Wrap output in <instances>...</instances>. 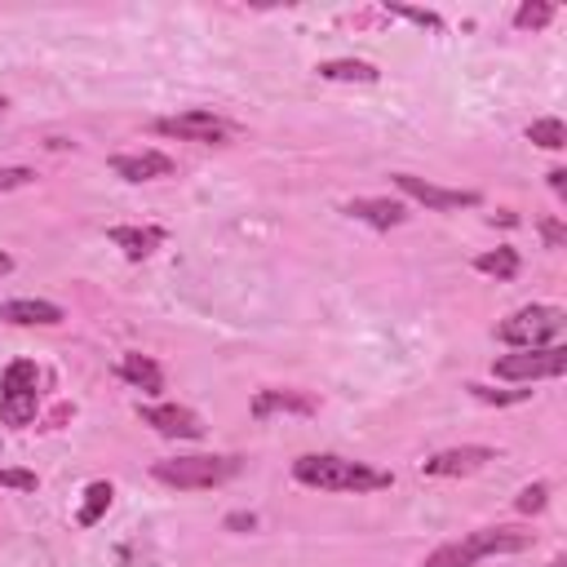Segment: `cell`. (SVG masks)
Segmentation results:
<instances>
[{
  "mask_svg": "<svg viewBox=\"0 0 567 567\" xmlns=\"http://www.w3.org/2000/svg\"><path fill=\"white\" fill-rule=\"evenodd\" d=\"M120 377L128 385H137L142 394H159L164 390V372H159V363L151 354H124L120 359Z\"/></svg>",
  "mask_w": 567,
  "mask_h": 567,
  "instance_id": "cell-16",
  "label": "cell"
},
{
  "mask_svg": "<svg viewBox=\"0 0 567 567\" xmlns=\"http://www.w3.org/2000/svg\"><path fill=\"white\" fill-rule=\"evenodd\" d=\"M527 142H536V146H545V151H563V146H567V128H563V120L545 115V120H532V124H527Z\"/></svg>",
  "mask_w": 567,
  "mask_h": 567,
  "instance_id": "cell-20",
  "label": "cell"
},
{
  "mask_svg": "<svg viewBox=\"0 0 567 567\" xmlns=\"http://www.w3.org/2000/svg\"><path fill=\"white\" fill-rule=\"evenodd\" d=\"M292 478L306 483V487H319V492H381V487L394 483L390 470H377L368 461H346V456H332V452L297 456Z\"/></svg>",
  "mask_w": 567,
  "mask_h": 567,
  "instance_id": "cell-1",
  "label": "cell"
},
{
  "mask_svg": "<svg viewBox=\"0 0 567 567\" xmlns=\"http://www.w3.org/2000/svg\"><path fill=\"white\" fill-rule=\"evenodd\" d=\"M545 567H563V558H554V563H545Z\"/></svg>",
  "mask_w": 567,
  "mask_h": 567,
  "instance_id": "cell-31",
  "label": "cell"
},
{
  "mask_svg": "<svg viewBox=\"0 0 567 567\" xmlns=\"http://www.w3.org/2000/svg\"><path fill=\"white\" fill-rule=\"evenodd\" d=\"M567 368V350L563 346H536V350H518V354H501L492 363L496 377L505 381H540V377H563Z\"/></svg>",
  "mask_w": 567,
  "mask_h": 567,
  "instance_id": "cell-6",
  "label": "cell"
},
{
  "mask_svg": "<svg viewBox=\"0 0 567 567\" xmlns=\"http://www.w3.org/2000/svg\"><path fill=\"white\" fill-rule=\"evenodd\" d=\"M540 235H545V244H549V248H563V239H567V230H563L554 217H545V221H540Z\"/></svg>",
  "mask_w": 567,
  "mask_h": 567,
  "instance_id": "cell-27",
  "label": "cell"
},
{
  "mask_svg": "<svg viewBox=\"0 0 567 567\" xmlns=\"http://www.w3.org/2000/svg\"><path fill=\"white\" fill-rule=\"evenodd\" d=\"M9 270H13V257H9V252H0V275H9Z\"/></svg>",
  "mask_w": 567,
  "mask_h": 567,
  "instance_id": "cell-30",
  "label": "cell"
},
{
  "mask_svg": "<svg viewBox=\"0 0 567 567\" xmlns=\"http://www.w3.org/2000/svg\"><path fill=\"white\" fill-rule=\"evenodd\" d=\"M394 186L408 199H416V204H425L434 213H452V208H474L478 204V190H447V186H434V182L412 177V173H394Z\"/></svg>",
  "mask_w": 567,
  "mask_h": 567,
  "instance_id": "cell-8",
  "label": "cell"
},
{
  "mask_svg": "<svg viewBox=\"0 0 567 567\" xmlns=\"http://www.w3.org/2000/svg\"><path fill=\"white\" fill-rule=\"evenodd\" d=\"M0 487H13V492H35V487H40V478H35L31 470H9V465H0Z\"/></svg>",
  "mask_w": 567,
  "mask_h": 567,
  "instance_id": "cell-24",
  "label": "cell"
},
{
  "mask_svg": "<svg viewBox=\"0 0 567 567\" xmlns=\"http://www.w3.org/2000/svg\"><path fill=\"white\" fill-rule=\"evenodd\" d=\"M40 368L31 359H13L0 377V416L9 425H27L35 416V403H40Z\"/></svg>",
  "mask_w": 567,
  "mask_h": 567,
  "instance_id": "cell-5",
  "label": "cell"
},
{
  "mask_svg": "<svg viewBox=\"0 0 567 567\" xmlns=\"http://www.w3.org/2000/svg\"><path fill=\"white\" fill-rule=\"evenodd\" d=\"M111 496H115V487L106 483V478H97V483H89L84 487V505H80V527H93L102 514H106V505H111Z\"/></svg>",
  "mask_w": 567,
  "mask_h": 567,
  "instance_id": "cell-18",
  "label": "cell"
},
{
  "mask_svg": "<svg viewBox=\"0 0 567 567\" xmlns=\"http://www.w3.org/2000/svg\"><path fill=\"white\" fill-rule=\"evenodd\" d=\"M275 412H297V416H315L319 412V399L306 394V390H257L252 394V416L266 421Z\"/></svg>",
  "mask_w": 567,
  "mask_h": 567,
  "instance_id": "cell-11",
  "label": "cell"
},
{
  "mask_svg": "<svg viewBox=\"0 0 567 567\" xmlns=\"http://www.w3.org/2000/svg\"><path fill=\"white\" fill-rule=\"evenodd\" d=\"M142 421L151 430H159L164 439H204V421L190 408L177 403H159V408H142Z\"/></svg>",
  "mask_w": 567,
  "mask_h": 567,
  "instance_id": "cell-10",
  "label": "cell"
},
{
  "mask_svg": "<svg viewBox=\"0 0 567 567\" xmlns=\"http://www.w3.org/2000/svg\"><path fill=\"white\" fill-rule=\"evenodd\" d=\"M111 168L124 182H155V177H168L173 173V159L159 155V151H137V155H111Z\"/></svg>",
  "mask_w": 567,
  "mask_h": 567,
  "instance_id": "cell-13",
  "label": "cell"
},
{
  "mask_svg": "<svg viewBox=\"0 0 567 567\" xmlns=\"http://www.w3.org/2000/svg\"><path fill=\"white\" fill-rule=\"evenodd\" d=\"M155 133L164 137H182V142H230L235 124L213 115V111H182V115H164L155 120Z\"/></svg>",
  "mask_w": 567,
  "mask_h": 567,
  "instance_id": "cell-7",
  "label": "cell"
},
{
  "mask_svg": "<svg viewBox=\"0 0 567 567\" xmlns=\"http://www.w3.org/2000/svg\"><path fill=\"white\" fill-rule=\"evenodd\" d=\"M567 315L558 306H523L514 315H505L496 323V337L505 346H518V350H536V346H554L558 332H563Z\"/></svg>",
  "mask_w": 567,
  "mask_h": 567,
  "instance_id": "cell-4",
  "label": "cell"
},
{
  "mask_svg": "<svg viewBox=\"0 0 567 567\" xmlns=\"http://www.w3.org/2000/svg\"><path fill=\"white\" fill-rule=\"evenodd\" d=\"M478 275H496V279H514L518 275V252L514 248H496V252H478L474 257Z\"/></svg>",
  "mask_w": 567,
  "mask_h": 567,
  "instance_id": "cell-19",
  "label": "cell"
},
{
  "mask_svg": "<svg viewBox=\"0 0 567 567\" xmlns=\"http://www.w3.org/2000/svg\"><path fill=\"white\" fill-rule=\"evenodd\" d=\"M0 319L4 323H18V328H53V323H62L66 315H62V306H53V301H40V297H13V301H4L0 306Z\"/></svg>",
  "mask_w": 567,
  "mask_h": 567,
  "instance_id": "cell-12",
  "label": "cell"
},
{
  "mask_svg": "<svg viewBox=\"0 0 567 567\" xmlns=\"http://www.w3.org/2000/svg\"><path fill=\"white\" fill-rule=\"evenodd\" d=\"M545 505H549V487H545V483L523 487V492H518V501H514V509H518V514H540Z\"/></svg>",
  "mask_w": 567,
  "mask_h": 567,
  "instance_id": "cell-22",
  "label": "cell"
},
{
  "mask_svg": "<svg viewBox=\"0 0 567 567\" xmlns=\"http://www.w3.org/2000/svg\"><path fill=\"white\" fill-rule=\"evenodd\" d=\"M487 461H496L492 447L465 443V447H447V452H434L430 461H421V474H430V478H456V474H474V470H483Z\"/></svg>",
  "mask_w": 567,
  "mask_h": 567,
  "instance_id": "cell-9",
  "label": "cell"
},
{
  "mask_svg": "<svg viewBox=\"0 0 567 567\" xmlns=\"http://www.w3.org/2000/svg\"><path fill=\"white\" fill-rule=\"evenodd\" d=\"M319 80H346V84H377V66L359 58H332L319 62Z\"/></svg>",
  "mask_w": 567,
  "mask_h": 567,
  "instance_id": "cell-17",
  "label": "cell"
},
{
  "mask_svg": "<svg viewBox=\"0 0 567 567\" xmlns=\"http://www.w3.org/2000/svg\"><path fill=\"white\" fill-rule=\"evenodd\" d=\"M545 177H549V186H554V190H558V195H563V186H567V173H563V168H549V173H545Z\"/></svg>",
  "mask_w": 567,
  "mask_h": 567,
  "instance_id": "cell-28",
  "label": "cell"
},
{
  "mask_svg": "<svg viewBox=\"0 0 567 567\" xmlns=\"http://www.w3.org/2000/svg\"><path fill=\"white\" fill-rule=\"evenodd\" d=\"M252 523H257L252 514H230V518H226V527H252Z\"/></svg>",
  "mask_w": 567,
  "mask_h": 567,
  "instance_id": "cell-29",
  "label": "cell"
},
{
  "mask_svg": "<svg viewBox=\"0 0 567 567\" xmlns=\"http://www.w3.org/2000/svg\"><path fill=\"white\" fill-rule=\"evenodd\" d=\"M390 13H399V18H408V22H416V27H430V31H443V18H439V13H430V9H408V4H390Z\"/></svg>",
  "mask_w": 567,
  "mask_h": 567,
  "instance_id": "cell-25",
  "label": "cell"
},
{
  "mask_svg": "<svg viewBox=\"0 0 567 567\" xmlns=\"http://www.w3.org/2000/svg\"><path fill=\"white\" fill-rule=\"evenodd\" d=\"M532 545V532H518V527H478L461 540H447L439 545L425 567H474L478 558H492V554H523Z\"/></svg>",
  "mask_w": 567,
  "mask_h": 567,
  "instance_id": "cell-2",
  "label": "cell"
},
{
  "mask_svg": "<svg viewBox=\"0 0 567 567\" xmlns=\"http://www.w3.org/2000/svg\"><path fill=\"white\" fill-rule=\"evenodd\" d=\"M106 235H111V244H115L128 261H142V257H151V252L164 244V226H111Z\"/></svg>",
  "mask_w": 567,
  "mask_h": 567,
  "instance_id": "cell-14",
  "label": "cell"
},
{
  "mask_svg": "<svg viewBox=\"0 0 567 567\" xmlns=\"http://www.w3.org/2000/svg\"><path fill=\"white\" fill-rule=\"evenodd\" d=\"M554 13H558L554 4H545V0H527V4H518V9H514V27L536 31V27H545Z\"/></svg>",
  "mask_w": 567,
  "mask_h": 567,
  "instance_id": "cell-21",
  "label": "cell"
},
{
  "mask_svg": "<svg viewBox=\"0 0 567 567\" xmlns=\"http://www.w3.org/2000/svg\"><path fill=\"white\" fill-rule=\"evenodd\" d=\"M4 106H9V102H4V97H0V115H4Z\"/></svg>",
  "mask_w": 567,
  "mask_h": 567,
  "instance_id": "cell-32",
  "label": "cell"
},
{
  "mask_svg": "<svg viewBox=\"0 0 567 567\" xmlns=\"http://www.w3.org/2000/svg\"><path fill=\"white\" fill-rule=\"evenodd\" d=\"M346 213L354 221L377 226V230H390V226H403L408 221V204H399V199H350Z\"/></svg>",
  "mask_w": 567,
  "mask_h": 567,
  "instance_id": "cell-15",
  "label": "cell"
},
{
  "mask_svg": "<svg viewBox=\"0 0 567 567\" xmlns=\"http://www.w3.org/2000/svg\"><path fill=\"white\" fill-rule=\"evenodd\" d=\"M151 474L177 492H195V487H217V483L235 478L239 456H173V461H155Z\"/></svg>",
  "mask_w": 567,
  "mask_h": 567,
  "instance_id": "cell-3",
  "label": "cell"
},
{
  "mask_svg": "<svg viewBox=\"0 0 567 567\" xmlns=\"http://www.w3.org/2000/svg\"><path fill=\"white\" fill-rule=\"evenodd\" d=\"M31 182H35V168H27V164L0 168V195H4V190H18V186H31Z\"/></svg>",
  "mask_w": 567,
  "mask_h": 567,
  "instance_id": "cell-26",
  "label": "cell"
},
{
  "mask_svg": "<svg viewBox=\"0 0 567 567\" xmlns=\"http://www.w3.org/2000/svg\"><path fill=\"white\" fill-rule=\"evenodd\" d=\"M474 399H483V403H523L532 390H487V385H478V381H470L465 385Z\"/></svg>",
  "mask_w": 567,
  "mask_h": 567,
  "instance_id": "cell-23",
  "label": "cell"
}]
</instances>
